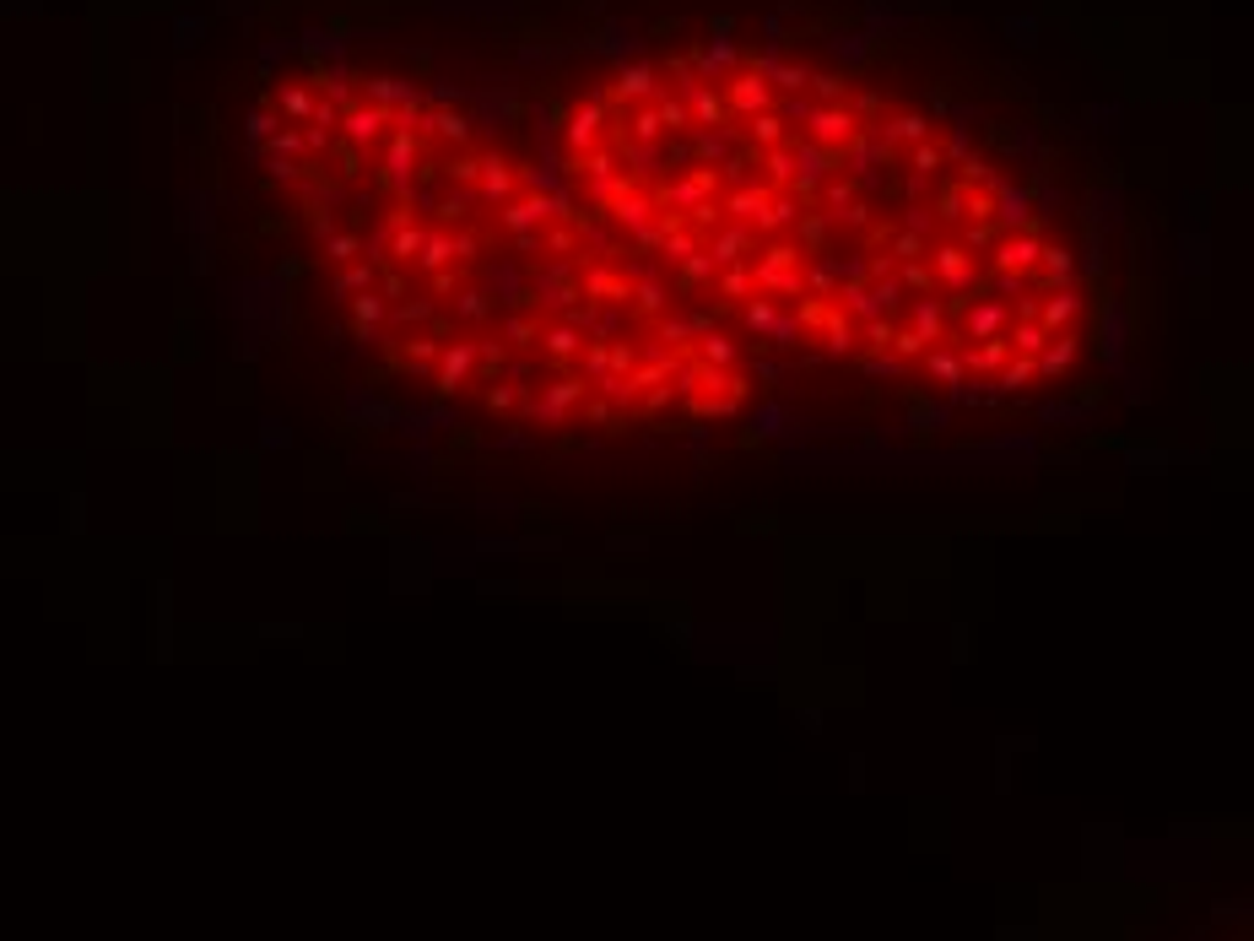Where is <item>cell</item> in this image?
<instances>
[{
    "instance_id": "obj_3",
    "label": "cell",
    "mask_w": 1254,
    "mask_h": 941,
    "mask_svg": "<svg viewBox=\"0 0 1254 941\" xmlns=\"http://www.w3.org/2000/svg\"><path fill=\"white\" fill-rule=\"evenodd\" d=\"M1071 314H1076V298H1055V303H1049V320H1055V325L1071 320Z\"/></svg>"
},
{
    "instance_id": "obj_4",
    "label": "cell",
    "mask_w": 1254,
    "mask_h": 941,
    "mask_svg": "<svg viewBox=\"0 0 1254 941\" xmlns=\"http://www.w3.org/2000/svg\"><path fill=\"white\" fill-rule=\"evenodd\" d=\"M1017 347H1022V352H1038V347H1044V336H1038L1033 325H1022V330H1017Z\"/></svg>"
},
{
    "instance_id": "obj_1",
    "label": "cell",
    "mask_w": 1254,
    "mask_h": 941,
    "mask_svg": "<svg viewBox=\"0 0 1254 941\" xmlns=\"http://www.w3.org/2000/svg\"><path fill=\"white\" fill-rule=\"evenodd\" d=\"M465 363H471V347H460V352H449V363H444V390H455V379L465 374Z\"/></svg>"
},
{
    "instance_id": "obj_5",
    "label": "cell",
    "mask_w": 1254,
    "mask_h": 941,
    "mask_svg": "<svg viewBox=\"0 0 1254 941\" xmlns=\"http://www.w3.org/2000/svg\"><path fill=\"white\" fill-rule=\"evenodd\" d=\"M1027 374H1033V363H1017V368H1011V374H1006V384H1011V390H1017V384H1022Z\"/></svg>"
},
{
    "instance_id": "obj_2",
    "label": "cell",
    "mask_w": 1254,
    "mask_h": 941,
    "mask_svg": "<svg viewBox=\"0 0 1254 941\" xmlns=\"http://www.w3.org/2000/svg\"><path fill=\"white\" fill-rule=\"evenodd\" d=\"M1071 352H1076V347H1071V341H1065V347H1055V352L1044 357V368H1049V374H1060V368L1071 363Z\"/></svg>"
}]
</instances>
